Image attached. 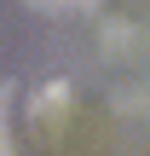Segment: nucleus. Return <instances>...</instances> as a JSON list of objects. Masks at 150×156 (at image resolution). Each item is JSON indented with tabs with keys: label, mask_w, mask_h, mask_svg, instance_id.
<instances>
[{
	"label": "nucleus",
	"mask_w": 150,
	"mask_h": 156,
	"mask_svg": "<svg viewBox=\"0 0 150 156\" xmlns=\"http://www.w3.org/2000/svg\"><path fill=\"white\" fill-rule=\"evenodd\" d=\"M35 12H69V6H81V0H29Z\"/></svg>",
	"instance_id": "1"
},
{
	"label": "nucleus",
	"mask_w": 150,
	"mask_h": 156,
	"mask_svg": "<svg viewBox=\"0 0 150 156\" xmlns=\"http://www.w3.org/2000/svg\"><path fill=\"white\" fill-rule=\"evenodd\" d=\"M0 156H12V139H6V116H0Z\"/></svg>",
	"instance_id": "2"
}]
</instances>
